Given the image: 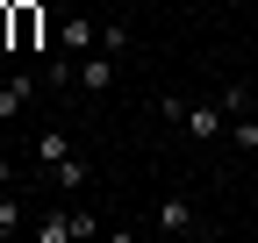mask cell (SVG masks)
Instances as JSON below:
<instances>
[{"label":"cell","mask_w":258,"mask_h":243,"mask_svg":"<svg viewBox=\"0 0 258 243\" xmlns=\"http://www.w3.org/2000/svg\"><path fill=\"white\" fill-rule=\"evenodd\" d=\"M0 50H15V0H0Z\"/></svg>","instance_id":"14"},{"label":"cell","mask_w":258,"mask_h":243,"mask_svg":"<svg viewBox=\"0 0 258 243\" xmlns=\"http://www.w3.org/2000/svg\"><path fill=\"white\" fill-rule=\"evenodd\" d=\"M22 222H29V207H22V200H15V193H0V236H15V229H22Z\"/></svg>","instance_id":"10"},{"label":"cell","mask_w":258,"mask_h":243,"mask_svg":"<svg viewBox=\"0 0 258 243\" xmlns=\"http://www.w3.org/2000/svg\"><path fill=\"white\" fill-rule=\"evenodd\" d=\"M179 129H186L194 143H215V129H222V107H194V100H186V114H179Z\"/></svg>","instance_id":"6"},{"label":"cell","mask_w":258,"mask_h":243,"mask_svg":"<svg viewBox=\"0 0 258 243\" xmlns=\"http://www.w3.org/2000/svg\"><path fill=\"white\" fill-rule=\"evenodd\" d=\"M72 79L93 86V93H108V86H115V50H101V57H72Z\"/></svg>","instance_id":"4"},{"label":"cell","mask_w":258,"mask_h":243,"mask_svg":"<svg viewBox=\"0 0 258 243\" xmlns=\"http://www.w3.org/2000/svg\"><path fill=\"white\" fill-rule=\"evenodd\" d=\"M101 50H129V22H122V15L101 22Z\"/></svg>","instance_id":"12"},{"label":"cell","mask_w":258,"mask_h":243,"mask_svg":"<svg viewBox=\"0 0 258 243\" xmlns=\"http://www.w3.org/2000/svg\"><path fill=\"white\" fill-rule=\"evenodd\" d=\"M57 43H64V57H86L93 43H101V22H93V15H64L57 22Z\"/></svg>","instance_id":"3"},{"label":"cell","mask_w":258,"mask_h":243,"mask_svg":"<svg viewBox=\"0 0 258 243\" xmlns=\"http://www.w3.org/2000/svg\"><path fill=\"white\" fill-rule=\"evenodd\" d=\"M29 93H36V72H15L8 86H0V122H8V114H22V100Z\"/></svg>","instance_id":"7"},{"label":"cell","mask_w":258,"mask_h":243,"mask_svg":"<svg viewBox=\"0 0 258 243\" xmlns=\"http://www.w3.org/2000/svg\"><path fill=\"white\" fill-rule=\"evenodd\" d=\"M222 114H251V86H222Z\"/></svg>","instance_id":"13"},{"label":"cell","mask_w":258,"mask_h":243,"mask_svg":"<svg viewBox=\"0 0 258 243\" xmlns=\"http://www.w3.org/2000/svg\"><path fill=\"white\" fill-rule=\"evenodd\" d=\"M43 243H79V236H101V215H86V207H50L36 222Z\"/></svg>","instance_id":"1"},{"label":"cell","mask_w":258,"mask_h":243,"mask_svg":"<svg viewBox=\"0 0 258 243\" xmlns=\"http://www.w3.org/2000/svg\"><path fill=\"white\" fill-rule=\"evenodd\" d=\"M158 229H165V236H194V229H201V215H194V200L186 193H165V200H158V215H151Z\"/></svg>","instance_id":"2"},{"label":"cell","mask_w":258,"mask_h":243,"mask_svg":"<svg viewBox=\"0 0 258 243\" xmlns=\"http://www.w3.org/2000/svg\"><path fill=\"white\" fill-rule=\"evenodd\" d=\"M230 8H251V0H230Z\"/></svg>","instance_id":"15"},{"label":"cell","mask_w":258,"mask_h":243,"mask_svg":"<svg viewBox=\"0 0 258 243\" xmlns=\"http://www.w3.org/2000/svg\"><path fill=\"white\" fill-rule=\"evenodd\" d=\"M50 179H57V186H64V193H79V186H86V179H93V172H86L79 158H64V165H50Z\"/></svg>","instance_id":"9"},{"label":"cell","mask_w":258,"mask_h":243,"mask_svg":"<svg viewBox=\"0 0 258 243\" xmlns=\"http://www.w3.org/2000/svg\"><path fill=\"white\" fill-rule=\"evenodd\" d=\"M251 15H258V0H251Z\"/></svg>","instance_id":"16"},{"label":"cell","mask_w":258,"mask_h":243,"mask_svg":"<svg viewBox=\"0 0 258 243\" xmlns=\"http://www.w3.org/2000/svg\"><path fill=\"white\" fill-rule=\"evenodd\" d=\"M36 158L43 165H64V158H72V136H64V129H43L36 136Z\"/></svg>","instance_id":"8"},{"label":"cell","mask_w":258,"mask_h":243,"mask_svg":"<svg viewBox=\"0 0 258 243\" xmlns=\"http://www.w3.org/2000/svg\"><path fill=\"white\" fill-rule=\"evenodd\" d=\"M43 43V8L36 0H15V50H36Z\"/></svg>","instance_id":"5"},{"label":"cell","mask_w":258,"mask_h":243,"mask_svg":"<svg viewBox=\"0 0 258 243\" xmlns=\"http://www.w3.org/2000/svg\"><path fill=\"white\" fill-rule=\"evenodd\" d=\"M230 143H237V150H258V114H237V122H230Z\"/></svg>","instance_id":"11"}]
</instances>
